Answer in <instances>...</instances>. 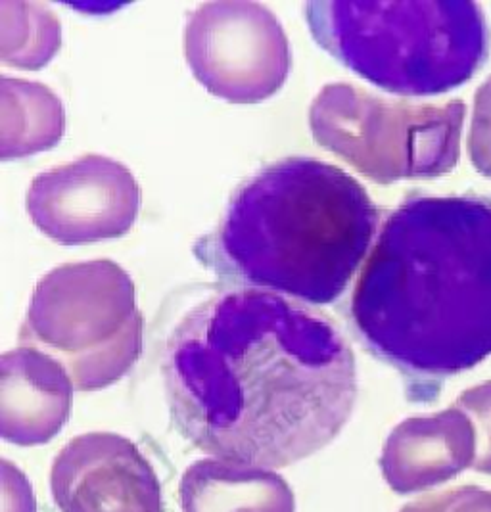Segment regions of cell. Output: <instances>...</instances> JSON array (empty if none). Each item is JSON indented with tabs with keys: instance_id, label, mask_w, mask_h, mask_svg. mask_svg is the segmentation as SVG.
<instances>
[{
	"instance_id": "4",
	"label": "cell",
	"mask_w": 491,
	"mask_h": 512,
	"mask_svg": "<svg viewBox=\"0 0 491 512\" xmlns=\"http://www.w3.org/2000/svg\"><path fill=\"white\" fill-rule=\"evenodd\" d=\"M313 39L342 66L403 96H434L480 68L488 33L474 2L319 0L304 6Z\"/></svg>"
},
{
	"instance_id": "13",
	"label": "cell",
	"mask_w": 491,
	"mask_h": 512,
	"mask_svg": "<svg viewBox=\"0 0 491 512\" xmlns=\"http://www.w3.org/2000/svg\"><path fill=\"white\" fill-rule=\"evenodd\" d=\"M66 133V110L47 85L0 77V156L27 158L56 146Z\"/></svg>"
},
{
	"instance_id": "11",
	"label": "cell",
	"mask_w": 491,
	"mask_h": 512,
	"mask_svg": "<svg viewBox=\"0 0 491 512\" xmlns=\"http://www.w3.org/2000/svg\"><path fill=\"white\" fill-rule=\"evenodd\" d=\"M474 434L457 411L405 420L384 445L380 466L388 486L415 493L444 484L474 465Z\"/></svg>"
},
{
	"instance_id": "12",
	"label": "cell",
	"mask_w": 491,
	"mask_h": 512,
	"mask_svg": "<svg viewBox=\"0 0 491 512\" xmlns=\"http://www.w3.org/2000/svg\"><path fill=\"white\" fill-rule=\"evenodd\" d=\"M183 512H294V493L281 474L261 466L204 459L181 480Z\"/></svg>"
},
{
	"instance_id": "9",
	"label": "cell",
	"mask_w": 491,
	"mask_h": 512,
	"mask_svg": "<svg viewBox=\"0 0 491 512\" xmlns=\"http://www.w3.org/2000/svg\"><path fill=\"white\" fill-rule=\"evenodd\" d=\"M50 489L60 512H162V488L131 440L91 432L54 459Z\"/></svg>"
},
{
	"instance_id": "1",
	"label": "cell",
	"mask_w": 491,
	"mask_h": 512,
	"mask_svg": "<svg viewBox=\"0 0 491 512\" xmlns=\"http://www.w3.org/2000/svg\"><path fill=\"white\" fill-rule=\"evenodd\" d=\"M164 378L188 442L269 470L327 447L357 397L355 357L334 321L259 288L192 307L169 336Z\"/></svg>"
},
{
	"instance_id": "8",
	"label": "cell",
	"mask_w": 491,
	"mask_h": 512,
	"mask_svg": "<svg viewBox=\"0 0 491 512\" xmlns=\"http://www.w3.org/2000/svg\"><path fill=\"white\" fill-rule=\"evenodd\" d=\"M141 210V187L123 163L87 154L33 179L27 213L48 238L75 246L129 233Z\"/></svg>"
},
{
	"instance_id": "6",
	"label": "cell",
	"mask_w": 491,
	"mask_h": 512,
	"mask_svg": "<svg viewBox=\"0 0 491 512\" xmlns=\"http://www.w3.org/2000/svg\"><path fill=\"white\" fill-rule=\"evenodd\" d=\"M313 139L376 183L442 171L451 152V114L390 102L350 83H330L309 108Z\"/></svg>"
},
{
	"instance_id": "15",
	"label": "cell",
	"mask_w": 491,
	"mask_h": 512,
	"mask_svg": "<svg viewBox=\"0 0 491 512\" xmlns=\"http://www.w3.org/2000/svg\"><path fill=\"white\" fill-rule=\"evenodd\" d=\"M401 512H491V491L474 486L449 489L426 495Z\"/></svg>"
},
{
	"instance_id": "14",
	"label": "cell",
	"mask_w": 491,
	"mask_h": 512,
	"mask_svg": "<svg viewBox=\"0 0 491 512\" xmlns=\"http://www.w3.org/2000/svg\"><path fill=\"white\" fill-rule=\"evenodd\" d=\"M62 47V25L47 6L0 0V60L18 70H41Z\"/></svg>"
},
{
	"instance_id": "10",
	"label": "cell",
	"mask_w": 491,
	"mask_h": 512,
	"mask_svg": "<svg viewBox=\"0 0 491 512\" xmlns=\"http://www.w3.org/2000/svg\"><path fill=\"white\" fill-rule=\"evenodd\" d=\"M73 380L56 359L33 348L0 361V432L16 445L47 443L70 419Z\"/></svg>"
},
{
	"instance_id": "5",
	"label": "cell",
	"mask_w": 491,
	"mask_h": 512,
	"mask_svg": "<svg viewBox=\"0 0 491 512\" xmlns=\"http://www.w3.org/2000/svg\"><path fill=\"white\" fill-rule=\"evenodd\" d=\"M18 338L64 365L75 390H102L141 357L135 284L112 259L56 267L39 280Z\"/></svg>"
},
{
	"instance_id": "2",
	"label": "cell",
	"mask_w": 491,
	"mask_h": 512,
	"mask_svg": "<svg viewBox=\"0 0 491 512\" xmlns=\"http://www.w3.org/2000/svg\"><path fill=\"white\" fill-rule=\"evenodd\" d=\"M351 319L361 342L401 373L449 376L490 357V202L401 204L363 265Z\"/></svg>"
},
{
	"instance_id": "3",
	"label": "cell",
	"mask_w": 491,
	"mask_h": 512,
	"mask_svg": "<svg viewBox=\"0 0 491 512\" xmlns=\"http://www.w3.org/2000/svg\"><path fill=\"white\" fill-rule=\"evenodd\" d=\"M378 223L369 192L346 171L284 158L234 192L198 256L219 275L327 305L350 286Z\"/></svg>"
},
{
	"instance_id": "7",
	"label": "cell",
	"mask_w": 491,
	"mask_h": 512,
	"mask_svg": "<svg viewBox=\"0 0 491 512\" xmlns=\"http://www.w3.org/2000/svg\"><path fill=\"white\" fill-rule=\"evenodd\" d=\"M185 54L196 79L233 104L279 93L292 64L281 20L258 2H206L185 27Z\"/></svg>"
}]
</instances>
